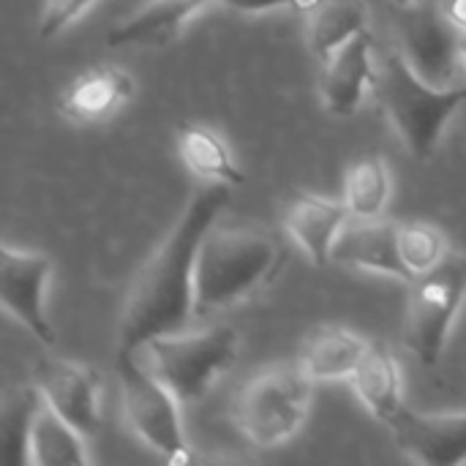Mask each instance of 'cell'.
<instances>
[{"mask_svg":"<svg viewBox=\"0 0 466 466\" xmlns=\"http://www.w3.org/2000/svg\"><path fill=\"white\" fill-rule=\"evenodd\" d=\"M309 16V44L322 63L369 27V11L360 0H322Z\"/></svg>","mask_w":466,"mask_h":466,"instance_id":"cell-21","label":"cell"},{"mask_svg":"<svg viewBox=\"0 0 466 466\" xmlns=\"http://www.w3.org/2000/svg\"><path fill=\"white\" fill-rule=\"evenodd\" d=\"M93 0H44L41 16H38V35L55 38L63 33L76 16H82L90 8Z\"/></svg>","mask_w":466,"mask_h":466,"instance_id":"cell-25","label":"cell"},{"mask_svg":"<svg viewBox=\"0 0 466 466\" xmlns=\"http://www.w3.org/2000/svg\"><path fill=\"white\" fill-rule=\"evenodd\" d=\"M52 259L38 251H19L5 246L0 251V300L3 309L19 319L38 341L55 344V328L44 309Z\"/></svg>","mask_w":466,"mask_h":466,"instance_id":"cell-9","label":"cell"},{"mask_svg":"<svg viewBox=\"0 0 466 466\" xmlns=\"http://www.w3.org/2000/svg\"><path fill=\"white\" fill-rule=\"evenodd\" d=\"M366 347H369V341H363L358 333L333 328V325H322L309 333L300 366L306 369V374L314 382L344 380V377H352Z\"/></svg>","mask_w":466,"mask_h":466,"instance_id":"cell-19","label":"cell"},{"mask_svg":"<svg viewBox=\"0 0 466 466\" xmlns=\"http://www.w3.org/2000/svg\"><path fill=\"white\" fill-rule=\"evenodd\" d=\"M210 0H150L139 14L115 25L106 33V46L131 44H164L180 33V27Z\"/></svg>","mask_w":466,"mask_h":466,"instance_id":"cell-18","label":"cell"},{"mask_svg":"<svg viewBox=\"0 0 466 466\" xmlns=\"http://www.w3.org/2000/svg\"><path fill=\"white\" fill-rule=\"evenodd\" d=\"M240 336L229 325H216L199 333H167L145 341L131 352L142 369L158 377L180 401H197L208 393L238 358Z\"/></svg>","mask_w":466,"mask_h":466,"instance_id":"cell-4","label":"cell"},{"mask_svg":"<svg viewBox=\"0 0 466 466\" xmlns=\"http://www.w3.org/2000/svg\"><path fill=\"white\" fill-rule=\"evenodd\" d=\"M333 259L360 270H374L396 276L401 281H415L399 246V224L382 218H355L347 221L333 243Z\"/></svg>","mask_w":466,"mask_h":466,"instance_id":"cell-12","label":"cell"},{"mask_svg":"<svg viewBox=\"0 0 466 466\" xmlns=\"http://www.w3.org/2000/svg\"><path fill=\"white\" fill-rule=\"evenodd\" d=\"M390 197V172L382 156H363L347 172V208L352 218H380Z\"/></svg>","mask_w":466,"mask_h":466,"instance_id":"cell-23","label":"cell"},{"mask_svg":"<svg viewBox=\"0 0 466 466\" xmlns=\"http://www.w3.org/2000/svg\"><path fill=\"white\" fill-rule=\"evenodd\" d=\"M404 11H407V19L401 22L404 57L423 79L448 87L456 74V63L461 60V27H456L448 14L423 3Z\"/></svg>","mask_w":466,"mask_h":466,"instance_id":"cell-8","label":"cell"},{"mask_svg":"<svg viewBox=\"0 0 466 466\" xmlns=\"http://www.w3.org/2000/svg\"><path fill=\"white\" fill-rule=\"evenodd\" d=\"M461 63L466 66V30H461Z\"/></svg>","mask_w":466,"mask_h":466,"instance_id":"cell-29","label":"cell"},{"mask_svg":"<svg viewBox=\"0 0 466 466\" xmlns=\"http://www.w3.org/2000/svg\"><path fill=\"white\" fill-rule=\"evenodd\" d=\"M466 300V257L448 254L431 270L415 276L404 339L423 366H437L456 314Z\"/></svg>","mask_w":466,"mask_h":466,"instance_id":"cell-6","label":"cell"},{"mask_svg":"<svg viewBox=\"0 0 466 466\" xmlns=\"http://www.w3.org/2000/svg\"><path fill=\"white\" fill-rule=\"evenodd\" d=\"M399 8H412V5H418V3H423V0H393Z\"/></svg>","mask_w":466,"mask_h":466,"instance_id":"cell-28","label":"cell"},{"mask_svg":"<svg viewBox=\"0 0 466 466\" xmlns=\"http://www.w3.org/2000/svg\"><path fill=\"white\" fill-rule=\"evenodd\" d=\"M350 382H352L358 399L363 401V407L385 426H390L396 420V415L404 410L399 363L385 344L371 341L366 347Z\"/></svg>","mask_w":466,"mask_h":466,"instance_id":"cell-16","label":"cell"},{"mask_svg":"<svg viewBox=\"0 0 466 466\" xmlns=\"http://www.w3.org/2000/svg\"><path fill=\"white\" fill-rule=\"evenodd\" d=\"M44 404V396L35 385H19L8 390L0 418V437H3V461L11 466L27 461L30 429Z\"/></svg>","mask_w":466,"mask_h":466,"instance_id":"cell-22","label":"cell"},{"mask_svg":"<svg viewBox=\"0 0 466 466\" xmlns=\"http://www.w3.org/2000/svg\"><path fill=\"white\" fill-rule=\"evenodd\" d=\"M374 90L404 147L418 161H429L434 156L445 126L466 104V87L431 85L410 66L404 52L385 57L377 71Z\"/></svg>","mask_w":466,"mask_h":466,"instance_id":"cell-3","label":"cell"},{"mask_svg":"<svg viewBox=\"0 0 466 466\" xmlns=\"http://www.w3.org/2000/svg\"><path fill=\"white\" fill-rule=\"evenodd\" d=\"M350 216L352 213L347 202H333L317 194H295L287 202L284 221L289 235L306 251V257L317 268H325L333 259V243Z\"/></svg>","mask_w":466,"mask_h":466,"instance_id":"cell-14","label":"cell"},{"mask_svg":"<svg viewBox=\"0 0 466 466\" xmlns=\"http://www.w3.org/2000/svg\"><path fill=\"white\" fill-rule=\"evenodd\" d=\"M371 52H374V38L366 27L325 60L322 98L330 115L350 117L360 106L366 85L369 82L374 85L377 79Z\"/></svg>","mask_w":466,"mask_h":466,"instance_id":"cell-13","label":"cell"},{"mask_svg":"<svg viewBox=\"0 0 466 466\" xmlns=\"http://www.w3.org/2000/svg\"><path fill=\"white\" fill-rule=\"evenodd\" d=\"M117 374L126 420L134 434L161 459L186 461L188 451L177 412L180 399L158 377L142 369L134 355H117Z\"/></svg>","mask_w":466,"mask_h":466,"instance_id":"cell-7","label":"cell"},{"mask_svg":"<svg viewBox=\"0 0 466 466\" xmlns=\"http://www.w3.org/2000/svg\"><path fill=\"white\" fill-rule=\"evenodd\" d=\"M218 3L243 14H257V11H270V8H292V11L311 14L322 0H218Z\"/></svg>","mask_w":466,"mask_h":466,"instance_id":"cell-26","label":"cell"},{"mask_svg":"<svg viewBox=\"0 0 466 466\" xmlns=\"http://www.w3.org/2000/svg\"><path fill=\"white\" fill-rule=\"evenodd\" d=\"M82 440L85 434H79L44 401L30 429L27 461L35 466L87 464V451Z\"/></svg>","mask_w":466,"mask_h":466,"instance_id":"cell-20","label":"cell"},{"mask_svg":"<svg viewBox=\"0 0 466 466\" xmlns=\"http://www.w3.org/2000/svg\"><path fill=\"white\" fill-rule=\"evenodd\" d=\"M399 246L412 276H420L448 257V243L440 227L426 221L399 224Z\"/></svg>","mask_w":466,"mask_h":466,"instance_id":"cell-24","label":"cell"},{"mask_svg":"<svg viewBox=\"0 0 466 466\" xmlns=\"http://www.w3.org/2000/svg\"><path fill=\"white\" fill-rule=\"evenodd\" d=\"M35 388L44 401L79 434L93 437L98 431V374L60 358H41L33 369Z\"/></svg>","mask_w":466,"mask_h":466,"instance_id":"cell-10","label":"cell"},{"mask_svg":"<svg viewBox=\"0 0 466 466\" xmlns=\"http://www.w3.org/2000/svg\"><path fill=\"white\" fill-rule=\"evenodd\" d=\"M445 14L453 19L456 27L466 30V0H451V5L445 8Z\"/></svg>","mask_w":466,"mask_h":466,"instance_id":"cell-27","label":"cell"},{"mask_svg":"<svg viewBox=\"0 0 466 466\" xmlns=\"http://www.w3.org/2000/svg\"><path fill=\"white\" fill-rule=\"evenodd\" d=\"M175 147L186 169L208 183H227L240 186L246 175L235 164L227 142L208 126L197 123H180L175 131Z\"/></svg>","mask_w":466,"mask_h":466,"instance_id":"cell-17","label":"cell"},{"mask_svg":"<svg viewBox=\"0 0 466 466\" xmlns=\"http://www.w3.org/2000/svg\"><path fill=\"white\" fill-rule=\"evenodd\" d=\"M229 202L227 183H208L191 194L180 218L137 276L117 328V355L137 352L145 341L186 328L194 309L197 257L213 221Z\"/></svg>","mask_w":466,"mask_h":466,"instance_id":"cell-1","label":"cell"},{"mask_svg":"<svg viewBox=\"0 0 466 466\" xmlns=\"http://www.w3.org/2000/svg\"><path fill=\"white\" fill-rule=\"evenodd\" d=\"M311 385L303 366H276L257 374L235 404L240 431L259 448L284 445L306 420Z\"/></svg>","mask_w":466,"mask_h":466,"instance_id":"cell-5","label":"cell"},{"mask_svg":"<svg viewBox=\"0 0 466 466\" xmlns=\"http://www.w3.org/2000/svg\"><path fill=\"white\" fill-rule=\"evenodd\" d=\"M401 453L426 466L466 464V412L423 415L401 410L388 426Z\"/></svg>","mask_w":466,"mask_h":466,"instance_id":"cell-11","label":"cell"},{"mask_svg":"<svg viewBox=\"0 0 466 466\" xmlns=\"http://www.w3.org/2000/svg\"><path fill=\"white\" fill-rule=\"evenodd\" d=\"M284 248L254 229H210L199 246L194 273V309L210 314L229 309L265 287L281 268Z\"/></svg>","mask_w":466,"mask_h":466,"instance_id":"cell-2","label":"cell"},{"mask_svg":"<svg viewBox=\"0 0 466 466\" xmlns=\"http://www.w3.org/2000/svg\"><path fill=\"white\" fill-rule=\"evenodd\" d=\"M134 96V79L117 66H96L82 71L63 93L60 109L76 123L112 117Z\"/></svg>","mask_w":466,"mask_h":466,"instance_id":"cell-15","label":"cell"}]
</instances>
